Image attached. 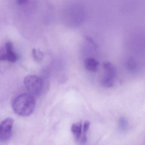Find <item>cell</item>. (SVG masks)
Returning <instances> with one entry per match:
<instances>
[{
  "instance_id": "6da1fadb",
  "label": "cell",
  "mask_w": 145,
  "mask_h": 145,
  "mask_svg": "<svg viewBox=\"0 0 145 145\" xmlns=\"http://www.w3.org/2000/svg\"><path fill=\"white\" fill-rule=\"evenodd\" d=\"M36 106L34 96L24 93L17 96L12 104V108L16 114L22 117H28L33 113Z\"/></svg>"
},
{
  "instance_id": "7a4b0ae2",
  "label": "cell",
  "mask_w": 145,
  "mask_h": 145,
  "mask_svg": "<svg viewBox=\"0 0 145 145\" xmlns=\"http://www.w3.org/2000/svg\"><path fill=\"white\" fill-rule=\"evenodd\" d=\"M24 82L29 94L34 97H39L44 91V81L37 76H27L25 77Z\"/></svg>"
},
{
  "instance_id": "3957f363",
  "label": "cell",
  "mask_w": 145,
  "mask_h": 145,
  "mask_svg": "<svg viewBox=\"0 0 145 145\" xmlns=\"http://www.w3.org/2000/svg\"><path fill=\"white\" fill-rule=\"evenodd\" d=\"M103 67L105 73L101 81V84L104 87H112L114 86L115 79L117 75L116 68L107 61L103 63Z\"/></svg>"
},
{
  "instance_id": "277c9868",
  "label": "cell",
  "mask_w": 145,
  "mask_h": 145,
  "mask_svg": "<svg viewBox=\"0 0 145 145\" xmlns=\"http://www.w3.org/2000/svg\"><path fill=\"white\" fill-rule=\"evenodd\" d=\"M14 121L8 117L3 121L0 125V141L5 142L8 141L12 137Z\"/></svg>"
},
{
  "instance_id": "5b68a950",
  "label": "cell",
  "mask_w": 145,
  "mask_h": 145,
  "mask_svg": "<svg viewBox=\"0 0 145 145\" xmlns=\"http://www.w3.org/2000/svg\"><path fill=\"white\" fill-rule=\"evenodd\" d=\"M18 56L14 50L13 45L11 41L6 43L4 49L0 51V61L7 60L11 63L16 62Z\"/></svg>"
},
{
  "instance_id": "8992f818",
  "label": "cell",
  "mask_w": 145,
  "mask_h": 145,
  "mask_svg": "<svg viewBox=\"0 0 145 145\" xmlns=\"http://www.w3.org/2000/svg\"><path fill=\"white\" fill-rule=\"evenodd\" d=\"M84 64L85 68L88 71L91 72H95L99 68V63L93 58H88L85 59Z\"/></svg>"
},
{
  "instance_id": "52a82bcc",
  "label": "cell",
  "mask_w": 145,
  "mask_h": 145,
  "mask_svg": "<svg viewBox=\"0 0 145 145\" xmlns=\"http://www.w3.org/2000/svg\"><path fill=\"white\" fill-rule=\"evenodd\" d=\"M71 130L76 141L79 142L82 137V122H79L72 124Z\"/></svg>"
},
{
  "instance_id": "ba28073f",
  "label": "cell",
  "mask_w": 145,
  "mask_h": 145,
  "mask_svg": "<svg viewBox=\"0 0 145 145\" xmlns=\"http://www.w3.org/2000/svg\"><path fill=\"white\" fill-rule=\"evenodd\" d=\"M32 54L35 60L37 62H41L44 57V54L42 52L35 48L32 49Z\"/></svg>"
},
{
  "instance_id": "9c48e42d",
  "label": "cell",
  "mask_w": 145,
  "mask_h": 145,
  "mask_svg": "<svg viewBox=\"0 0 145 145\" xmlns=\"http://www.w3.org/2000/svg\"><path fill=\"white\" fill-rule=\"evenodd\" d=\"M119 129L122 131H125L127 130L128 127V122L127 120L125 117H121L119 119Z\"/></svg>"
},
{
  "instance_id": "30bf717a",
  "label": "cell",
  "mask_w": 145,
  "mask_h": 145,
  "mask_svg": "<svg viewBox=\"0 0 145 145\" xmlns=\"http://www.w3.org/2000/svg\"><path fill=\"white\" fill-rule=\"evenodd\" d=\"M89 126H90V123L88 121H86L84 123L83 126L82 131L83 132V134L87 135L89 129Z\"/></svg>"
},
{
  "instance_id": "8fae6325",
  "label": "cell",
  "mask_w": 145,
  "mask_h": 145,
  "mask_svg": "<svg viewBox=\"0 0 145 145\" xmlns=\"http://www.w3.org/2000/svg\"><path fill=\"white\" fill-rule=\"evenodd\" d=\"M87 140H88V138H87V135L82 134V137H81V138H80L79 141L80 144L82 145H85L87 143Z\"/></svg>"
},
{
  "instance_id": "7c38bea8",
  "label": "cell",
  "mask_w": 145,
  "mask_h": 145,
  "mask_svg": "<svg viewBox=\"0 0 145 145\" xmlns=\"http://www.w3.org/2000/svg\"><path fill=\"white\" fill-rule=\"evenodd\" d=\"M29 2V1H16V2L19 4H24L27 3Z\"/></svg>"
}]
</instances>
